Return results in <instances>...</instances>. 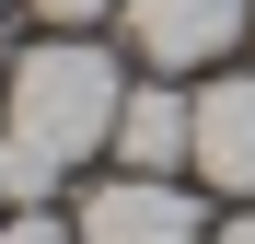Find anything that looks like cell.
I'll return each instance as SVG.
<instances>
[{
	"mask_svg": "<svg viewBox=\"0 0 255 244\" xmlns=\"http://www.w3.org/2000/svg\"><path fill=\"white\" fill-rule=\"evenodd\" d=\"M35 12H47L58 35H81V23H93V12H128V0H35Z\"/></svg>",
	"mask_w": 255,
	"mask_h": 244,
	"instance_id": "7",
	"label": "cell"
},
{
	"mask_svg": "<svg viewBox=\"0 0 255 244\" xmlns=\"http://www.w3.org/2000/svg\"><path fill=\"white\" fill-rule=\"evenodd\" d=\"M116 163H128V175H174V163H197V93H174V81L128 93V116H116Z\"/></svg>",
	"mask_w": 255,
	"mask_h": 244,
	"instance_id": "5",
	"label": "cell"
},
{
	"mask_svg": "<svg viewBox=\"0 0 255 244\" xmlns=\"http://www.w3.org/2000/svg\"><path fill=\"white\" fill-rule=\"evenodd\" d=\"M197 175L221 186V198H255V81H209L197 93Z\"/></svg>",
	"mask_w": 255,
	"mask_h": 244,
	"instance_id": "4",
	"label": "cell"
},
{
	"mask_svg": "<svg viewBox=\"0 0 255 244\" xmlns=\"http://www.w3.org/2000/svg\"><path fill=\"white\" fill-rule=\"evenodd\" d=\"M116 116H128V81H116V58H105V47L47 35V47H23V58H12L0 140L47 151L58 175H70V163H93V151H116Z\"/></svg>",
	"mask_w": 255,
	"mask_h": 244,
	"instance_id": "1",
	"label": "cell"
},
{
	"mask_svg": "<svg viewBox=\"0 0 255 244\" xmlns=\"http://www.w3.org/2000/svg\"><path fill=\"white\" fill-rule=\"evenodd\" d=\"M0 93H12V47H0Z\"/></svg>",
	"mask_w": 255,
	"mask_h": 244,
	"instance_id": "9",
	"label": "cell"
},
{
	"mask_svg": "<svg viewBox=\"0 0 255 244\" xmlns=\"http://www.w3.org/2000/svg\"><path fill=\"white\" fill-rule=\"evenodd\" d=\"M209 244H255V210H232V221H221V233H209Z\"/></svg>",
	"mask_w": 255,
	"mask_h": 244,
	"instance_id": "8",
	"label": "cell"
},
{
	"mask_svg": "<svg viewBox=\"0 0 255 244\" xmlns=\"http://www.w3.org/2000/svg\"><path fill=\"white\" fill-rule=\"evenodd\" d=\"M116 23H128V47H139L151 70H209V58H232L255 35L244 0H128Z\"/></svg>",
	"mask_w": 255,
	"mask_h": 244,
	"instance_id": "2",
	"label": "cell"
},
{
	"mask_svg": "<svg viewBox=\"0 0 255 244\" xmlns=\"http://www.w3.org/2000/svg\"><path fill=\"white\" fill-rule=\"evenodd\" d=\"M0 198H12V186H0Z\"/></svg>",
	"mask_w": 255,
	"mask_h": 244,
	"instance_id": "10",
	"label": "cell"
},
{
	"mask_svg": "<svg viewBox=\"0 0 255 244\" xmlns=\"http://www.w3.org/2000/svg\"><path fill=\"white\" fill-rule=\"evenodd\" d=\"M197 233L209 221L174 175H116V186L81 198V244H197Z\"/></svg>",
	"mask_w": 255,
	"mask_h": 244,
	"instance_id": "3",
	"label": "cell"
},
{
	"mask_svg": "<svg viewBox=\"0 0 255 244\" xmlns=\"http://www.w3.org/2000/svg\"><path fill=\"white\" fill-rule=\"evenodd\" d=\"M0 244H81V221L58 233V210H12V221H0Z\"/></svg>",
	"mask_w": 255,
	"mask_h": 244,
	"instance_id": "6",
	"label": "cell"
}]
</instances>
